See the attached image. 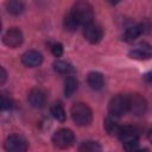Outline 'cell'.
Masks as SVG:
<instances>
[{
	"label": "cell",
	"instance_id": "obj_6",
	"mask_svg": "<svg viewBox=\"0 0 152 152\" xmlns=\"http://www.w3.org/2000/svg\"><path fill=\"white\" fill-rule=\"evenodd\" d=\"M128 112L135 116H142L147 110L146 99L138 93L128 94Z\"/></svg>",
	"mask_w": 152,
	"mask_h": 152
},
{
	"label": "cell",
	"instance_id": "obj_24",
	"mask_svg": "<svg viewBox=\"0 0 152 152\" xmlns=\"http://www.w3.org/2000/svg\"><path fill=\"white\" fill-rule=\"evenodd\" d=\"M6 78H7V74H6V70L4 66H1V80H0V84H5L6 82Z\"/></svg>",
	"mask_w": 152,
	"mask_h": 152
},
{
	"label": "cell",
	"instance_id": "obj_2",
	"mask_svg": "<svg viewBox=\"0 0 152 152\" xmlns=\"http://www.w3.org/2000/svg\"><path fill=\"white\" fill-rule=\"evenodd\" d=\"M139 129L131 125H125L120 127V131L118 133V138L124 145V148L127 151H135L139 150Z\"/></svg>",
	"mask_w": 152,
	"mask_h": 152
},
{
	"label": "cell",
	"instance_id": "obj_22",
	"mask_svg": "<svg viewBox=\"0 0 152 152\" xmlns=\"http://www.w3.org/2000/svg\"><path fill=\"white\" fill-rule=\"evenodd\" d=\"M50 49L55 57H61L63 55V45L61 43H53Z\"/></svg>",
	"mask_w": 152,
	"mask_h": 152
},
{
	"label": "cell",
	"instance_id": "obj_17",
	"mask_svg": "<svg viewBox=\"0 0 152 152\" xmlns=\"http://www.w3.org/2000/svg\"><path fill=\"white\" fill-rule=\"evenodd\" d=\"M103 127H104V129H106V132L109 134V135H118V133H119V131H120V125L113 119V116H107L106 119H104V122H103Z\"/></svg>",
	"mask_w": 152,
	"mask_h": 152
},
{
	"label": "cell",
	"instance_id": "obj_23",
	"mask_svg": "<svg viewBox=\"0 0 152 152\" xmlns=\"http://www.w3.org/2000/svg\"><path fill=\"white\" fill-rule=\"evenodd\" d=\"M13 107V102L10 97H7L5 94L1 95V109L2 110H7V109H11Z\"/></svg>",
	"mask_w": 152,
	"mask_h": 152
},
{
	"label": "cell",
	"instance_id": "obj_9",
	"mask_svg": "<svg viewBox=\"0 0 152 152\" xmlns=\"http://www.w3.org/2000/svg\"><path fill=\"white\" fill-rule=\"evenodd\" d=\"M83 37L90 44H97V43H100L102 40L103 31H102L100 25H97L94 21H91V23H89V24L83 26Z\"/></svg>",
	"mask_w": 152,
	"mask_h": 152
},
{
	"label": "cell",
	"instance_id": "obj_15",
	"mask_svg": "<svg viewBox=\"0 0 152 152\" xmlns=\"http://www.w3.org/2000/svg\"><path fill=\"white\" fill-rule=\"evenodd\" d=\"M6 10L11 15L18 17L25 11V5L20 0H8L6 2Z\"/></svg>",
	"mask_w": 152,
	"mask_h": 152
},
{
	"label": "cell",
	"instance_id": "obj_16",
	"mask_svg": "<svg viewBox=\"0 0 152 152\" xmlns=\"http://www.w3.org/2000/svg\"><path fill=\"white\" fill-rule=\"evenodd\" d=\"M77 89V80L72 75H68L64 81V95L65 97H71Z\"/></svg>",
	"mask_w": 152,
	"mask_h": 152
},
{
	"label": "cell",
	"instance_id": "obj_8",
	"mask_svg": "<svg viewBox=\"0 0 152 152\" xmlns=\"http://www.w3.org/2000/svg\"><path fill=\"white\" fill-rule=\"evenodd\" d=\"M23 42H24V34L21 30L18 27H10L2 36V43L11 49L19 48L23 44Z\"/></svg>",
	"mask_w": 152,
	"mask_h": 152
},
{
	"label": "cell",
	"instance_id": "obj_1",
	"mask_svg": "<svg viewBox=\"0 0 152 152\" xmlns=\"http://www.w3.org/2000/svg\"><path fill=\"white\" fill-rule=\"evenodd\" d=\"M69 14L74 18L78 26H84L94 21V8L86 0H77L72 5Z\"/></svg>",
	"mask_w": 152,
	"mask_h": 152
},
{
	"label": "cell",
	"instance_id": "obj_20",
	"mask_svg": "<svg viewBox=\"0 0 152 152\" xmlns=\"http://www.w3.org/2000/svg\"><path fill=\"white\" fill-rule=\"evenodd\" d=\"M101 146L97 141H93V140H87L83 141L80 146L78 150L80 151H84V152H95V151H101Z\"/></svg>",
	"mask_w": 152,
	"mask_h": 152
},
{
	"label": "cell",
	"instance_id": "obj_5",
	"mask_svg": "<svg viewBox=\"0 0 152 152\" xmlns=\"http://www.w3.org/2000/svg\"><path fill=\"white\" fill-rule=\"evenodd\" d=\"M75 142V134L69 128H59L52 135V144L57 148H69Z\"/></svg>",
	"mask_w": 152,
	"mask_h": 152
},
{
	"label": "cell",
	"instance_id": "obj_19",
	"mask_svg": "<svg viewBox=\"0 0 152 152\" xmlns=\"http://www.w3.org/2000/svg\"><path fill=\"white\" fill-rule=\"evenodd\" d=\"M52 66H53V70L61 75H70V72L72 71V66L64 61H56L53 62Z\"/></svg>",
	"mask_w": 152,
	"mask_h": 152
},
{
	"label": "cell",
	"instance_id": "obj_7",
	"mask_svg": "<svg viewBox=\"0 0 152 152\" xmlns=\"http://www.w3.org/2000/svg\"><path fill=\"white\" fill-rule=\"evenodd\" d=\"M4 148L10 152H24L28 148V142L20 134H11L6 138Z\"/></svg>",
	"mask_w": 152,
	"mask_h": 152
},
{
	"label": "cell",
	"instance_id": "obj_3",
	"mask_svg": "<svg viewBox=\"0 0 152 152\" xmlns=\"http://www.w3.org/2000/svg\"><path fill=\"white\" fill-rule=\"evenodd\" d=\"M70 115L72 121L77 126H88L93 121V110L84 102H76L70 109Z\"/></svg>",
	"mask_w": 152,
	"mask_h": 152
},
{
	"label": "cell",
	"instance_id": "obj_4",
	"mask_svg": "<svg viewBox=\"0 0 152 152\" xmlns=\"http://www.w3.org/2000/svg\"><path fill=\"white\" fill-rule=\"evenodd\" d=\"M128 112V96L125 94L114 95L108 103V113L113 118H120Z\"/></svg>",
	"mask_w": 152,
	"mask_h": 152
},
{
	"label": "cell",
	"instance_id": "obj_10",
	"mask_svg": "<svg viewBox=\"0 0 152 152\" xmlns=\"http://www.w3.org/2000/svg\"><path fill=\"white\" fill-rule=\"evenodd\" d=\"M128 57L137 61H146L152 58V45L148 43H141L128 52Z\"/></svg>",
	"mask_w": 152,
	"mask_h": 152
},
{
	"label": "cell",
	"instance_id": "obj_26",
	"mask_svg": "<svg viewBox=\"0 0 152 152\" xmlns=\"http://www.w3.org/2000/svg\"><path fill=\"white\" fill-rule=\"evenodd\" d=\"M147 140H148V141L152 144V127H151V128L147 131Z\"/></svg>",
	"mask_w": 152,
	"mask_h": 152
},
{
	"label": "cell",
	"instance_id": "obj_21",
	"mask_svg": "<svg viewBox=\"0 0 152 152\" xmlns=\"http://www.w3.org/2000/svg\"><path fill=\"white\" fill-rule=\"evenodd\" d=\"M64 27H65V30H68V31H75V30H77V27H80V26H78L77 23L74 20V18H72L70 14H68V15H65V18H64Z\"/></svg>",
	"mask_w": 152,
	"mask_h": 152
},
{
	"label": "cell",
	"instance_id": "obj_18",
	"mask_svg": "<svg viewBox=\"0 0 152 152\" xmlns=\"http://www.w3.org/2000/svg\"><path fill=\"white\" fill-rule=\"evenodd\" d=\"M50 112H51V115L53 116V119H56L57 121L64 122L66 120V113H65V109H64V107L62 106L61 102H56L51 107Z\"/></svg>",
	"mask_w": 152,
	"mask_h": 152
},
{
	"label": "cell",
	"instance_id": "obj_14",
	"mask_svg": "<svg viewBox=\"0 0 152 152\" xmlns=\"http://www.w3.org/2000/svg\"><path fill=\"white\" fill-rule=\"evenodd\" d=\"M87 83L93 90H100L104 86L103 75L99 71H90L87 75Z\"/></svg>",
	"mask_w": 152,
	"mask_h": 152
},
{
	"label": "cell",
	"instance_id": "obj_13",
	"mask_svg": "<svg viewBox=\"0 0 152 152\" xmlns=\"http://www.w3.org/2000/svg\"><path fill=\"white\" fill-rule=\"evenodd\" d=\"M145 25L144 24H138V25H134V26H131L128 28H126L124 36H122V39L125 42H134L138 37H140L144 32H145Z\"/></svg>",
	"mask_w": 152,
	"mask_h": 152
},
{
	"label": "cell",
	"instance_id": "obj_11",
	"mask_svg": "<svg viewBox=\"0 0 152 152\" xmlns=\"http://www.w3.org/2000/svg\"><path fill=\"white\" fill-rule=\"evenodd\" d=\"M21 63L28 68L39 66L43 63V55L36 50H27L21 55Z\"/></svg>",
	"mask_w": 152,
	"mask_h": 152
},
{
	"label": "cell",
	"instance_id": "obj_25",
	"mask_svg": "<svg viewBox=\"0 0 152 152\" xmlns=\"http://www.w3.org/2000/svg\"><path fill=\"white\" fill-rule=\"evenodd\" d=\"M144 80H145L146 82H152V71L145 74V75H144Z\"/></svg>",
	"mask_w": 152,
	"mask_h": 152
},
{
	"label": "cell",
	"instance_id": "obj_12",
	"mask_svg": "<svg viewBox=\"0 0 152 152\" xmlns=\"http://www.w3.org/2000/svg\"><path fill=\"white\" fill-rule=\"evenodd\" d=\"M27 101L33 108H43L46 102V96L40 89H31L27 95Z\"/></svg>",
	"mask_w": 152,
	"mask_h": 152
}]
</instances>
